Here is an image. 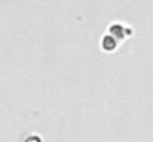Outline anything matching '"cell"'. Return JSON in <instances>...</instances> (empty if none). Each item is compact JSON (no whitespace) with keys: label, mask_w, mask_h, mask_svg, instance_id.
Returning <instances> with one entry per match:
<instances>
[{"label":"cell","mask_w":153,"mask_h":142,"mask_svg":"<svg viewBox=\"0 0 153 142\" xmlns=\"http://www.w3.org/2000/svg\"><path fill=\"white\" fill-rule=\"evenodd\" d=\"M108 34H111L113 37H116L119 42L125 40L126 37H129L132 34V30L129 27H126L125 24L120 22H111L108 25Z\"/></svg>","instance_id":"obj_1"},{"label":"cell","mask_w":153,"mask_h":142,"mask_svg":"<svg viewBox=\"0 0 153 142\" xmlns=\"http://www.w3.org/2000/svg\"><path fill=\"white\" fill-rule=\"evenodd\" d=\"M117 43H119V40L116 39V37H113L111 34H104L101 39V42H100V46L104 52H113V50H116V47H117Z\"/></svg>","instance_id":"obj_2"}]
</instances>
